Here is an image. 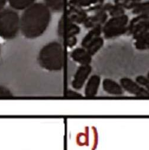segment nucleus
<instances>
[{"mask_svg":"<svg viewBox=\"0 0 149 150\" xmlns=\"http://www.w3.org/2000/svg\"><path fill=\"white\" fill-rule=\"evenodd\" d=\"M51 17V12L44 3H34L20 17V31L28 39L39 37L48 28Z\"/></svg>","mask_w":149,"mask_h":150,"instance_id":"1","label":"nucleus"},{"mask_svg":"<svg viewBox=\"0 0 149 150\" xmlns=\"http://www.w3.org/2000/svg\"><path fill=\"white\" fill-rule=\"evenodd\" d=\"M37 62L41 67L46 70H61L65 63V53L62 45L57 42H51L45 45L39 52Z\"/></svg>","mask_w":149,"mask_h":150,"instance_id":"2","label":"nucleus"},{"mask_svg":"<svg viewBox=\"0 0 149 150\" xmlns=\"http://www.w3.org/2000/svg\"><path fill=\"white\" fill-rule=\"evenodd\" d=\"M20 31V17L11 8L0 11V37L10 40L15 39Z\"/></svg>","mask_w":149,"mask_h":150,"instance_id":"3","label":"nucleus"},{"mask_svg":"<svg viewBox=\"0 0 149 150\" xmlns=\"http://www.w3.org/2000/svg\"><path fill=\"white\" fill-rule=\"evenodd\" d=\"M128 16L124 14L121 16L112 17L104 24L102 32L106 39H111L122 35L127 32Z\"/></svg>","mask_w":149,"mask_h":150,"instance_id":"4","label":"nucleus"},{"mask_svg":"<svg viewBox=\"0 0 149 150\" xmlns=\"http://www.w3.org/2000/svg\"><path fill=\"white\" fill-rule=\"evenodd\" d=\"M81 31V28L77 24L72 23L66 14H63L59 22L57 28V33L60 37L65 40L71 37L79 34Z\"/></svg>","mask_w":149,"mask_h":150,"instance_id":"5","label":"nucleus"},{"mask_svg":"<svg viewBox=\"0 0 149 150\" xmlns=\"http://www.w3.org/2000/svg\"><path fill=\"white\" fill-rule=\"evenodd\" d=\"M148 31V14L138 15L133 18L127 25V35L133 37Z\"/></svg>","mask_w":149,"mask_h":150,"instance_id":"6","label":"nucleus"},{"mask_svg":"<svg viewBox=\"0 0 149 150\" xmlns=\"http://www.w3.org/2000/svg\"><path fill=\"white\" fill-rule=\"evenodd\" d=\"M120 82L122 88L130 94L140 98H148L149 96L147 89L140 86L130 78H121Z\"/></svg>","mask_w":149,"mask_h":150,"instance_id":"7","label":"nucleus"},{"mask_svg":"<svg viewBox=\"0 0 149 150\" xmlns=\"http://www.w3.org/2000/svg\"><path fill=\"white\" fill-rule=\"evenodd\" d=\"M92 70L90 65H81L74 75L71 83L72 88L76 90L81 89L91 73Z\"/></svg>","mask_w":149,"mask_h":150,"instance_id":"8","label":"nucleus"},{"mask_svg":"<svg viewBox=\"0 0 149 150\" xmlns=\"http://www.w3.org/2000/svg\"><path fill=\"white\" fill-rule=\"evenodd\" d=\"M66 15L72 23L76 24L84 23L88 17V14L85 9L70 4L68 9L66 10Z\"/></svg>","mask_w":149,"mask_h":150,"instance_id":"9","label":"nucleus"},{"mask_svg":"<svg viewBox=\"0 0 149 150\" xmlns=\"http://www.w3.org/2000/svg\"><path fill=\"white\" fill-rule=\"evenodd\" d=\"M108 14L102 8L95 12V14L88 17L84 22V25L87 28H93L98 25H101L106 22Z\"/></svg>","mask_w":149,"mask_h":150,"instance_id":"10","label":"nucleus"},{"mask_svg":"<svg viewBox=\"0 0 149 150\" xmlns=\"http://www.w3.org/2000/svg\"><path fill=\"white\" fill-rule=\"evenodd\" d=\"M101 84V77L94 74L88 80L85 87V96L87 98L95 97L98 92Z\"/></svg>","mask_w":149,"mask_h":150,"instance_id":"11","label":"nucleus"},{"mask_svg":"<svg viewBox=\"0 0 149 150\" xmlns=\"http://www.w3.org/2000/svg\"><path fill=\"white\" fill-rule=\"evenodd\" d=\"M70 57L75 62L81 65H90L92 62V56L88 53L86 49L82 47L74 49L70 53Z\"/></svg>","mask_w":149,"mask_h":150,"instance_id":"12","label":"nucleus"},{"mask_svg":"<svg viewBox=\"0 0 149 150\" xmlns=\"http://www.w3.org/2000/svg\"><path fill=\"white\" fill-rule=\"evenodd\" d=\"M102 85L103 90L108 94L114 96H120L124 93L123 89L121 86L120 84H118L113 79L105 78L102 81Z\"/></svg>","mask_w":149,"mask_h":150,"instance_id":"13","label":"nucleus"},{"mask_svg":"<svg viewBox=\"0 0 149 150\" xmlns=\"http://www.w3.org/2000/svg\"><path fill=\"white\" fill-rule=\"evenodd\" d=\"M135 40L134 45L138 50H146L149 47V33L148 31L144 32L135 36H133Z\"/></svg>","mask_w":149,"mask_h":150,"instance_id":"14","label":"nucleus"},{"mask_svg":"<svg viewBox=\"0 0 149 150\" xmlns=\"http://www.w3.org/2000/svg\"><path fill=\"white\" fill-rule=\"evenodd\" d=\"M102 33V26L98 25L93 28H92L84 37V39L81 42V46L84 49H86L88 45L93 41L95 39L100 37Z\"/></svg>","mask_w":149,"mask_h":150,"instance_id":"15","label":"nucleus"},{"mask_svg":"<svg viewBox=\"0 0 149 150\" xmlns=\"http://www.w3.org/2000/svg\"><path fill=\"white\" fill-rule=\"evenodd\" d=\"M35 3L33 0H10L9 6L14 10L24 11Z\"/></svg>","mask_w":149,"mask_h":150,"instance_id":"16","label":"nucleus"},{"mask_svg":"<svg viewBox=\"0 0 149 150\" xmlns=\"http://www.w3.org/2000/svg\"><path fill=\"white\" fill-rule=\"evenodd\" d=\"M102 9L106 13H109V14L113 17L121 16L125 14V10L122 7L116 4H113L111 3L104 4Z\"/></svg>","mask_w":149,"mask_h":150,"instance_id":"17","label":"nucleus"},{"mask_svg":"<svg viewBox=\"0 0 149 150\" xmlns=\"http://www.w3.org/2000/svg\"><path fill=\"white\" fill-rule=\"evenodd\" d=\"M104 39L101 37H98L92 41L85 49L88 53L91 56H94L104 46Z\"/></svg>","mask_w":149,"mask_h":150,"instance_id":"18","label":"nucleus"},{"mask_svg":"<svg viewBox=\"0 0 149 150\" xmlns=\"http://www.w3.org/2000/svg\"><path fill=\"white\" fill-rule=\"evenodd\" d=\"M66 1H45L44 4L50 12L62 13L65 10Z\"/></svg>","mask_w":149,"mask_h":150,"instance_id":"19","label":"nucleus"},{"mask_svg":"<svg viewBox=\"0 0 149 150\" xmlns=\"http://www.w3.org/2000/svg\"><path fill=\"white\" fill-rule=\"evenodd\" d=\"M115 4L120 6L123 9L126 8L127 10L134 9L141 1H137V0H118L115 1Z\"/></svg>","mask_w":149,"mask_h":150,"instance_id":"20","label":"nucleus"},{"mask_svg":"<svg viewBox=\"0 0 149 150\" xmlns=\"http://www.w3.org/2000/svg\"><path fill=\"white\" fill-rule=\"evenodd\" d=\"M148 1L145 3H140L132 11L134 14H148Z\"/></svg>","mask_w":149,"mask_h":150,"instance_id":"21","label":"nucleus"},{"mask_svg":"<svg viewBox=\"0 0 149 150\" xmlns=\"http://www.w3.org/2000/svg\"><path fill=\"white\" fill-rule=\"evenodd\" d=\"M98 1H70V4L83 8L91 6L92 4H96Z\"/></svg>","mask_w":149,"mask_h":150,"instance_id":"22","label":"nucleus"},{"mask_svg":"<svg viewBox=\"0 0 149 150\" xmlns=\"http://www.w3.org/2000/svg\"><path fill=\"white\" fill-rule=\"evenodd\" d=\"M136 82L139 85L141 86L145 87V89H148L149 88V81L148 78H147L146 77L142 76V75H140L138 76L136 78Z\"/></svg>","mask_w":149,"mask_h":150,"instance_id":"23","label":"nucleus"},{"mask_svg":"<svg viewBox=\"0 0 149 150\" xmlns=\"http://www.w3.org/2000/svg\"><path fill=\"white\" fill-rule=\"evenodd\" d=\"M13 96V93L7 88L0 85V98H10Z\"/></svg>","mask_w":149,"mask_h":150,"instance_id":"24","label":"nucleus"},{"mask_svg":"<svg viewBox=\"0 0 149 150\" xmlns=\"http://www.w3.org/2000/svg\"><path fill=\"white\" fill-rule=\"evenodd\" d=\"M77 143L78 142H79L81 140H83L82 142L81 146H82V145H87V144L88 142V134L79 133L77 135Z\"/></svg>","mask_w":149,"mask_h":150,"instance_id":"25","label":"nucleus"},{"mask_svg":"<svg viewBox=\"0 0 149 150\" xmlns=\"http://www.w3.org/2000/svg\"><path fill=\"white\" fill-rule=\"evenodd\" d=\"M67 97L69 98H73V99H79L83 98V96L82 94L77 92V91H72V90H69L67 92Z\"/></svg>","mask_w":149,"mask_h":150,"instance_id":"26","label":"nucleus"},{"mask_svg":"<svg viewBox=\"0 0 149 150\" xmlns=\"http://www.w3.org/2000/svg\"><path fill=\"white\" fill-rule=\"evenodd\" d=\"M65 41H66V45L69 46L70 48H72L73 47L77 45L78 42V39L76 36H73L65 40Z\"/></svg>","mask_w":149,"mask_h":150,"instance_id":"27","label":"nucleus"},{"mask_svg":"<svg viewBox=\"0 0 149 150\" xmlns=\"http://www.w3.org/2000/svg\"><path fill=\"white\" fill-rule=\"evenodd\" d=\"M7 1L5 0H0V11H2L4 8H5V6L7 4Z\"/></svg>","mask_w":149,"mask_h":150,"instance_id":"28","label":"nucleus"},{"mask_svg":"<svg viewBox=\"0 0 149 150\" xmlns=\"http://www.w3.org/2000/svg\"><path fill=\"white\" fill-rule=\"evenodd\" d=\"M0 52H1V48H0Z\"/></svg>","mask_w":149,"mask_h":150,"instance_id":"29","label":"nucleus"}]
</instances>
